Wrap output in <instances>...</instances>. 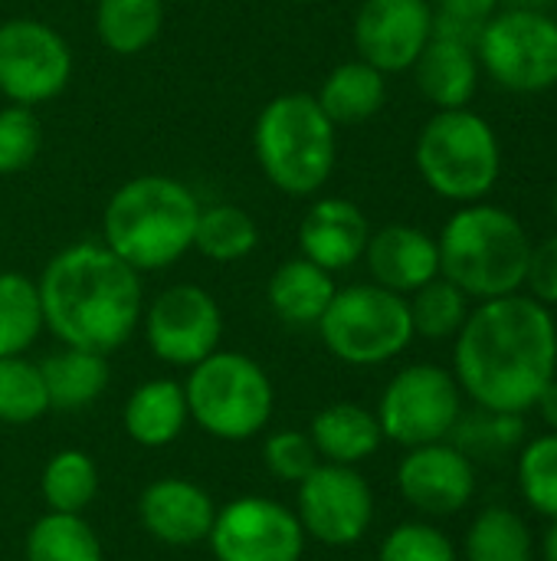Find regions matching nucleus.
Masks as SVG:
<instances>
[{"label": "nucleus", "mask_w": 557, "mask_h": 561, "mask_svg": "<svg viewBox=\"0 0 557 561\" xmlns=\"http://www.w3.org/2000/svg\"><path fill=\"white\" fill-rule=\"evenodd\" d=\"M368 270L378 286L391 293H417L440 276V247L437 240L410 224H391L371 233L364 250Z\"/></svg>", "instance_id": "nucleus-19"}, {"label": "nucleus", "mask_w": 557, "mask_h": 561, "mask_svg": "<svg viewBox=\"0 0 557 561\" xmlns=\"http://www.w3.org/2000/svg\"><path fill=\"white\" fill-rule=\"evenodd\" d=\"M36 286L46 329L69 348L108 355L141 322V276L105 243L82 240L59 250Z\"/></svg>", "instance_id": "nucleus-2"}, {"label": "nucleus", "mask_w": 557, "mask_h": 561, "mask_svg": "<svg viewBox=\"0 0 557 561\" xmlns=\"http://www.w3.org/2000/svg\"><path fill=\"white\" fill-rule=\"evenodd\" d=\"M542 556H545V561H557V519H552V526L542 539Z\"/></svg>", "instance_id": "nucleus-41"}, {"label": "nucleus", "mask_w": 557, "mask_h": 561, "mask_svg": "<svg viewBox=\"0 0 557 561\" xmlns=\"http://www.w3.org/2000/svg\"><path fill=\"white\" fill-rule=\"evenodd\" d=\"M440 273L476 299L512 296L529 273L532 240L502 207L469 204L456 210L440 240Z\"/></svg>", "instance_id": "nucleus-4"}, {"label": "nucleus", "mask_w": 557, "mask_h": 561, "mask_svg": "<svg viewBox=\"0 0 557 561\" xmlns=\"http://www.w3.org/2000/svg\"><path fill=\"white\" fill-rule=\"evenodd\" d=\"M207 542L217 561H299L305 533L299 516L282 503L243 496L217 510Z\"/></svg>", "instance_id": "nucleus-13"}, {"label": "nucleus", "mask_w": 557, "mask_h": 561, "mask_svg": "<svg viewBox=\"0 0 557 561\" xmlns=\"http://www.w3.org/2000/svg\"><path fill=\"white\" fill-rule=\"evenodd\" d=\"M164 26V0H98L95 33L115 56L144 53Z\"/></svg>", "instance_id": "nucleus-26"}, {"label": "nucleus", "mask_w": 557, "mask_h": 561, "mask_svg": "<svg viewBox=\"0 0 557 561\" xmlns=\"http://www.w3.org/2000/svg\"><path fill=\"white\" fill-rule=\"evenodd\" d=\"M141 526L164 546H197L210 536L213 526V500L207 496L204 486L167 477L154 480L138 503Z\"/></svg>", "instance_id": "nucleus-18"}, {"label": "nucleus", "mask_w": 557, "mask_h": 561, "mask_svg": "<svg viewBox=\"0 0 557 561\" xmlns=\"http://www.w3.org/2000/svg\"><path fill=\"white\" fill-rule=\"evenodd\" d=\"M499 0H430L433 36H446L476 49L483 26L492 20Z\"/></svg>", "instance_id": "nucleus-37"}, {"label": "nucleus", "mask_w": 557, "mask_h": 561, "mask_svg": "<svg viewBox=\"0 0 557 561\" xmlns=\"http://www.w3.org/2000/svg\"><path fill=\"white\" fill-rule=\"evenodd\" d=\"M535 408L542 411V417H545V424L552 427L557 434V375L545 385V391H542V398L535 401Z\"/></svg>", "instance_id": "nucleus-40"}, {"label": "nucleus", "mask_w": 557, "mask_h": 561, "mask_svg": "<svg viewBox=\"0 0 557 561\" xmlns=\"http://www.w3.org/2000/svg\"><path fill=\"white\" fill-rule=\"evenodd\" d=\"M456 385L483 411L525 414L557 371V325L532 296L486 299L456 332Z\"/></svg>", "instance_id": "nucleus-1"}, {"label": "nucleus", "mask_w": 557, "mask_h": 561, "mask_svg": "<svg viewBox=\"0 0 557 561\" xmlns=\"http://www.w3.org/2000/svg\"><path fill=\"white\" fill-rule=\"evenodd\" d=\"M164 3H167V0H164Z\"/></svg>", "instance_id": "nucleus-44"}, {"label": "nucleus", "mask_w": 557, "mask_h": 561, "mask_svg": "<svg viewBox=\"0 0 557 561\" xmlns=\"http://www.w3.org/2000/svg\"><path fill=\"white\" fill-rule=\"evenodd\" d=\"M535 542L522 516L506 506L479 513L466 533V561H532Z\"/></svg>", "instance_id": "nucleus-30"}, {"label": "nucleus", "mask_w": 557, "mask_h": 561, "mask_svg": "<svg viewBox=\"0 0 557 561\" xmlns=\"http://www.w3.org/2000/svg\"><path fill=\"white\" fill-rule=\"evenodd\" d=\"M420 92L437 108H466L479 85L476 49L446 36H430L423 53L414 62Z\"/></svg>", "instance_id": "nucleus-20"}, {"label": "nucleus", "mask_w": 557, "mask_h": 561, "mask_svg": "<svg viewBox=\"0 0 557 561\" xmlns=\"http://www.w3.org/2000/svg\"><path fill=\"white\" fill-rule=\"evenodd\" d=\"M39 490L53 513H82L98 493V470L89 454L59 450L49 457Z\"/></svg>", "instance_id": "nucleus-31"}, {"label": "nucleus", "mask_w": 557, "mask_h": 561, "mask_svg": "<svg viewBox=\"0 0 557 561\" xmlns=\"http://www.w3.org/2000/svg\"><path fill=\"white\" fill-rule=\"evenodd\" d=\"M39 118L26 105L0 108V174L26 171L39 154Z\"/></svg>", "instance_id": "nucleus-35"}, {"label": "nucleus", "mask_w": 557, "mask_h": 561, "mask_svg": "<svg viewBox=\"0 0 557 561\" xmlns=\"http://www.w3.org/2000/svg\"><path fill=\"white\" fill-rule=\"evenodd\" d=\"M318 335L345 365H384L414 339L410 306L401 293H391L378 283L335 289L325 316L318 319Z\"/></svg>", "instance_id": "nucleus-8"}, {"label": "nucleus", "mask_w": 557, "mask_h": 561, "mask_svg": "<svg viewBox=\"0 0 557 561\" xmlns=\"http://www.w3.org/2000/svg\"><path fill=\"white\" fill-rule=\"evenodd\" d=\"M253 151L276 191L312 197L335 171L338 135L315 95L282 92L256 115Z\"/></svg>", "instance_id": "nucleus-5"}, {"label": "nucleus", "mask_w": 557, "mask_h": 561, "mask_svg": "<svg viewBox=\"0 0 557 561\" xmlns=\"http://www.w3.org/2000/svg\"><path fill=\"white\" fill-rule=\"evenodd\" d=\"M335 289L338 286L328 270L305 256H295L276 266L266 286V299L286 325H318Z\"/></svg>", "instance_id": "nucleus-21"}, {"label": "nucleus", "mask_w": 557, "mask_h": 561, "mask_svg": "<svg viewBox=\"0 0 557 561\" xmlns=\"http://www.w3.org/2000/svg\"><path fill=\"white\" fill-rule=\"evenodd\" d=\"M299 523L302 533L322 546L341 549L364 539L374 519V496L368 480L355 467L318 463L299 483Z\"/></svg>", "instance_id": "nucleus-14"}, {"label": "nucleus", "mask_w": 557, "mask_h": 561, "mask_svg": "<svg viewBox=\"0 0 557 561\" xmlns=\"http://www.w3.org/2000/svg\"><path fill=\"white\" fill-rule=\"evenodd\" d=\"M463 414V394L450 371L437 365H410L391 378L378 404L381 434L401 447L440 444Z\"/></svg>", "instance_id": "nucleus-10"}, {"label": "nucleus", "mask_w": 557, "mask_h": 561, "mask_svg": "<svg viewBox=\"0 0 557 561\" xmlns=\"http://www.w3.org/2000/svg\"><path fill=\"white\" fill-rule=\"evenodd\" d=\"M266 470L282 483H302L318 467V450L309 434L299 431H279L263 447Z\"/></svg>", "instance_id": "nucleus-38"}, {"label": "nucleus", "mask_w": 557, "mask_h": 561, "mask_svg": "<svg viewBox=\"0 0 557 561\" xmlns=\"http://www.w3.org/2000/svg\"><path fill=\"white\" fill-rule=\"evenodd\" d=\"M397 486L414 510L427 516H453L469 506L476 493V470L463 450L446 447L443 440L423 444L410 447V454L401 460Z\"/></svg>", "instance_id": "nucleus-16"}, {"label": "nucleus", "mask_w": 557, "mask_h": 561, "mask_svg": "<svg viewBox=\"0 0 557 561\" xmlns=\"http://www.w3.org/2000/svg\"><path fill=\"white\" fill-rule=\"evenodd\" d=\"M187 417L190 414H187L184 385H177L171 378L144 381L141 388L131 391V398L125 401V411H121L125 434L141 447L174 444L181 437Z\"/></svg>", "instance_id": "nucleus-22"}, {"label": "nucleus", "mask_w": 557, "mask_h": 561, "mask_svg": "<svg viewBox=\"0 0 557 561\" xmlns=\"http://www.w3.org/2000/svg\"><path fill=\"white\" fill-rule=\"evenodd\" d=\"M197 217L200 204L184 181L141 174L108 197L102 214V243L135 273L167 270L194 250Z\"/></svg>", "instance_id": "nucleus-3"}, {"label": "nucleus", "mask_w": 557, "mask_h": 561, "mask_svg": "<svg viewBox=\"0 0 557 561\" xmlns=\"http://www.w3.org/2000/svg\"><path fill=\"white\" fill-rule=\"evenodd\" d=\"M519 486L525 503L557 519V434L535 437L519 457Z\"/></svg>", "instance_id": "nucleus-34"}, {"label": "nucleus", "mask_w": 557, "mask_h": 561, "mask_svg": "<svg viewBox=\"0 0 557 561\" xmlns=\"http://www.w3.org/2000/svg\"><path fill=\"white\" fill-rule=\"evenodd\" d=\"M466 293L460 286H453L446 276L430 279L427 286H420L414 293L410 306V322H414V335L423 339H450L463 329L469 306H466Z\"/></svg>", "instance_id": "nucleus-32"}, {"label": "nucleus", "mask_w": 557, "mask_h": 561, "mask_svg": "<svg viewBox=\"0 0 557 561\" xmlns=\"http://www.w3.org/2000/svg\"><path fill=\"white\" fill-rule=\"evenodd\" d=\"M187 414L217 440H250L272 417L269 375L240 352H213L190 368L184 385Z\"/></svg>", "instance_id": "nucleus-7"}, {"label": "nucleus", "mask_w": 557, "mask_h": 561, "mask_svg": "<svg viewBox=\"0 0 557 561\" xmlns=\"http://www.w3.org/2000/svg\"><path fill=\"white\" fill-rule=\"evenodd\" d=\"M259 243L256 220L233 204H213L200 207L197 227H194V250L213 263H240L246 260Z\"/></svg>", "instance_id": "nucleus-27"}, {"label": "nucleus", "mask_w": 557, "mask_h": 561, "mask_svg": "<svg viewBox=\"0 0 557 561\" xmlns=\"http://www.w3.org/2000/svg\"><path fill=\"white\" fill-rule=\"evenodd\" d=\"M315 99H318L322 112L332 118L335 128L338 125H358V122L374 118L384 108L387 82H384V72L374 69L371 62L351 59V62L335 66L325 76Z\"/></svg>", "instance_id": "nucleus-24"}, {"label": "nucleus", "mask_w": 557, "mask_h": 561, "mask_svg": "<svg viewBox=\"0 0 557 561\" xmlns=\"http://www.w3.org/2000/svg\"><path fill=\"white\" fill-rule=\"evenodd\" d=\"M479 62L509 92H545L557 85V20L542 10H509L483 26Z\"/></svg>", "instance_id": "nucleus-9"}, {"label": "nucleus", "mask_w": 557, "mask_h": 561, "mask_svg": "<svg viewBox=\"0 0 557 561\" xmlns=\"http://www.w3.org/2000/svg\"><path fill=\"white\" fill-rule=\"evenodd\" d=\"M141 316L151 355L177 368H194L197 362L213 355L223 335L217 299L194 283L167 286Z\"/></svg>", "instance_id": "nucleus-12"}, {"label": "nucleus", "mask_w": 557, "mask_h": 561, "mask_svg": "<svg viewBox=\"0 0 557 561\" xmlns=\"http://www.w3.org/2000/svg\"><path fill=\"white\" fill-rule=\"evenodd\" d=\"M43 329L39 286L23 273H0V358L23 355Z\"/></svg>", "instance_id": "nucleus-28"}, {"label": "nucleus", "mask_w": 557, "mask_h": 561, "mask_svg": "<svg viewBox=\"0 0 557 561\" xmlns=\"http://www.w3.org/2000/svg\"><path fill=\"white\" fill-rule=\"evenodd\" d=\"M72 79L69 43L43 20L16 16L0 23V95L10 105L56 99Z\"/></svg>", "instance_id": "nucleus-11"}, {"label": "nucleus", "mask_w": 557, "mask_h": 561, "mask_svg": "<svg viewBox=\"0 0 557 561\" xmlns=\"http://www.w3.org/2000/svg\"><path fill=\"white\" fill-rule=\"evenodd\" d=\"M49 411V394L39 375V365L23 355L0 358V421L30 424Z\"/></svg>", "instance_id": "nucleus-33"}, {"label": "nucleus", "mask_w": 557, "mask_h": 561, "mask_svg": "<svg viewBox=\"0 0 557 561\" xmlns=\"http://www.w3.org/2000/svg\"><path fill=\"white\" fill-rule=\"evenodd\" d=\"M433 36L430 0H364L355 16V46L364 62L387 72L414 69Z\"/></svg>", "instance_id": "nucleus-15"}, {"label": "nucleus", "mask_w": 557, "mask_h": 561, "mask_svg": "<svg viewBox=\"0 0 557 561\" xmlns=\"http://www.w3.org/2000/svg\"><path fill=\"white\" fill-rule=\"evenodd\" d=\"M525 283L532 289V299H538L542 306H557V237L532 247Z\"/></svg>", "instance_id": "nucleus-39"}, {"label": "nucleus", "mask_w": 557, "mask_h": 561, "mask_svg": "<svg viewBox=\"0 0 557 561\" xmlns=\"http://www.w3.org/2000/svg\"><path fill=\"white\" fill-rule=\"evenodd\" d=\"M552 210H555V220H557V191H555V201H552Z\"/></svg>", "instance_id": "nucleus-42"}, {"label": "nucleus", "mask_w": 557, "mask_h": 561, "mask_svg": "<svg viewBox=\"0 0 557 561\" xmlns=\"http://www.w3.org/2000/svg\"><path fill=\"white\" fill-rule=\"evenodd\" d=\"M292 3H312V0H292Z\"/></svg>", "instance_id": "nucleus-43"}, {"label": "nucleus", "mask_w": 557, "mask_h": 561, "mask_svg": "<svg viewBox=\"0 0 557 561\" xmlns=\"http://www.w3.org/2000/svg\"><path fill=\"white\" fill-rule=\"evenodd\" d=\"M414 158L427 187L456 204L483 201L502 171L492 125L469 108H440L423 125Z\"/></svg>", "instance_id": "nucleus-6"}, {"label": "nucleus", "mask_w": 557, "mask_h": 561, "mask_svg": "<svg viewBox=\"0 0 557 561\" xmlns=\"http://www.w3.org/2000/svg\"><path fill=\"white\" fill-rule=\"evenodd\" d=\"M378 561H456V549L437 526L404 523L384 539Z\"/></svg>", "instance_id": "nucleus-36"}, {"label": "nucleus", "mask_w": 557, "mask_h": 561, "mask_svg": "<svg viewBox=\"0 0 557 561\" xmlns=\"http://www.w3.org/2000/svg\"><path fill=\"white\" fill-rule=\"evenodd\" d=\"M46 394H49V408L56 411H82L89 404H95L108 385V362L98 352H85V348H62L56 355H49L39 365Z\"/></svg>", "instance_id": "nucleus-25"}, {"label": "nucleus", "mask_w": 557, "mask_h": 561, "mask_svg": "<svg viewBox=\"0 0 557 561\" xmlns=\"http://www.w3.org/2000/svg\"><path fill=\"white\" fill-rule=\"evenodd\" d=\"M26 561H102V542L79 513H46L26 536Z\"/></svg>", "instance_id": "nucleus-29"}, {"label": "nucleus", "mask_w": 557, "mask_h": 561, "mask_svg": "<svg viewBox=\"0 0 557 561\" xmlns=\"http://www.w3.org/2000/svg\"><path fill=\"white\" fill-rule=\"evenodd\" d=\"M371 240V224L358 204L345 197H318L302 224H299V247L302 256L318 263L328 273L355 266Z\"/></svg>", "instance_id": "nucleus-17"}, {"label": "nucleus", "mask_w": 557, "mask_h": 561, "mask_svg": "<svg viewBox=\"0 0 557 561\" xmlns=\"http://www.w3.org/2000/svg\"><path fill=\"white\" fill-rule=\"evenodd\" d=\"M309 437H312L318 457H325L328 463H341V467H355V463L368 460L384 440L378 414H371L368 408L351 404V401L322 408L312 417Z\"/></svg>", "instance_id": "nucleus-23"}]
</instances>
